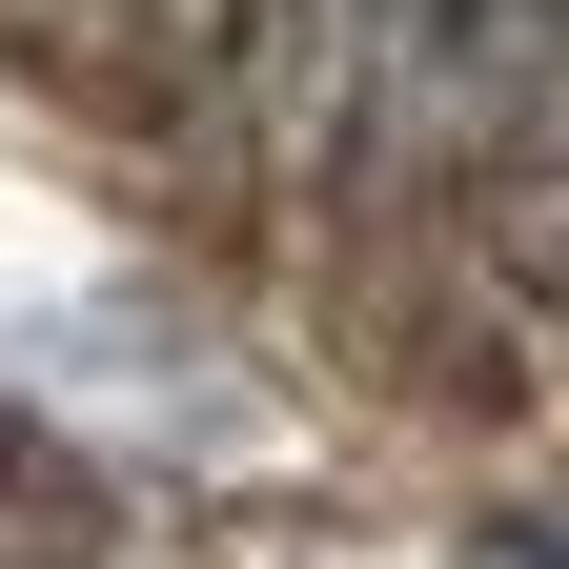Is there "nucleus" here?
Instances as JSON below:
<instances>
[{
	"mask_svg": "<svg viewBox=\"0 0 569 569\" xmlns=\"http://www.w3.org/2000/svg\"><path fill=\"white\" fill-rule=\"evenodd\" d=\"M549 142V0H367L346 21V183H488Z\"/></svg>",
	"mask_w": 569,
	"mask_h": 569,
	"instance_id": "f257e3e1",
	"label": "nucleus"
},
{
	"mask_svg": "<svg viewBox=\"0 0 569 569\" xmlns=\"http://www.w3.org/2000/svg\"><path fill=\"white\" fill-rule=\"evenodd\" d=\"M488 569H569V529H509V549H488Z\"/></svg>",
	"mask_w": 569,
	"mask_h": 569,
	"instance_id": "f03ea898",
	"label": "nucleus"
},
{
	"mask_svg": "<svg viewBox=\"0 0 569 569\" xmlns=\"http://www.w3.org/2000/svg\"><path fill=\"white\" fill-rule=\"evenodd\" d=\"M549 122H569V0H549Z\"/></svg>",
	"mask_w": 569,
	"mask_h": 569,
	"instance_id": "7ed1b4c3",
	"label": "nucleus"
}]
</instances>
